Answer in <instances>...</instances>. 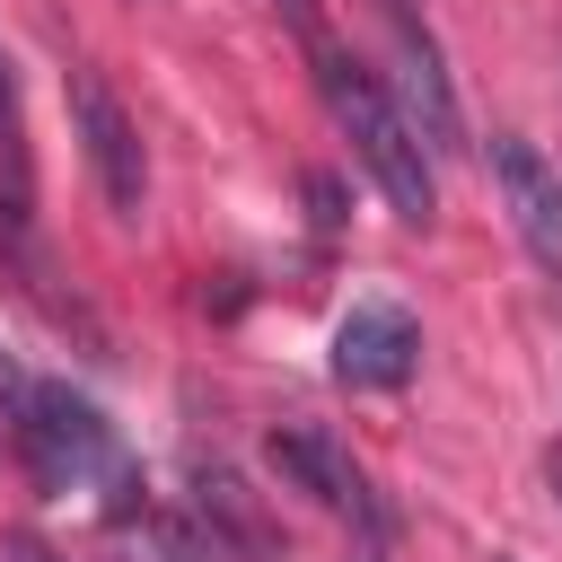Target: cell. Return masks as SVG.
<instances>
[{
  "label": "cell",
  "mask_w": 562,
  "mask_h": 562,
  "mask_svg": "<svg viewBox=\"0 0 562 562\" xmlns=\"http://www.w3.org/2000/svg\"><path fill=\"white\" fill-rule=\"evenodd\" d=\"M316 88H325L351 158H360L369 184L386 193V211L413 220V228H430V220H439V184H430V158H422V140H413V123L395 114V97H386L351 53H334V44H316Z\"/></svg>",
  "instance_id": "obj_1"
},
{
  "label": "cell",
  "mask_w": 562,
  "mask_h": 562,
  "mask_svg": "<svg viewBox=\"0 0 562 562\" xmlns=\"http://www.w3.org/2000/svg\"><path fill=\"white\" fill-rule=\"evenodd\" d=\"M70 132H79V149H88V176H97V193H105V211H140L149 202V167H140V132H132V114L114 105V88L97 79V70H70Z\"/></svg>",
  "instance_id": "obj_2"
},
{
  "label": "cell",
  "mask_w": 562,
  "mask_h": 562,
  "mask_svg": "<svg viewBox=\"0 0 562 562\" xmlns=\"http://www.w3.org/2000/svg\"><path fill=\"white\" fill-rule=\"evenodd\" d=\"M18 439H26L35 474L61 483V492H70L79 474H105V465H114V430H105L97 404L70 395V386H35V395L18 404Z\"/></svg>",
  "instance_id": "obj_3"
},
{
  "label": "cell",
  "mask_w": 562,
  "mask_h": 562,
  "mask_svg": "<svg viewBox=\"0 0 562 562\" xmlns=\"http://www.w3.org/2000/svg\"><path fill=\"white\" fill-rule=\"evenodd\" d=\"M263 457H272V474H281L290 492H307L316 509H334V518H360L369 536L386 527V509L369 501V474L351 465V448H342L334 430H316V422H281V430L263 439Z\"/></svg>",
  "instance_id": "obj_4"
},
{
  "label": "cell",
  "mask_w": 562,
  "mask_h": 562,
  "mask_svg": "<svg viewBox=\"0 0 562 562\" xmlns=\"http://www.w3.org/2000/svg\"><path fill=\"white\" fill-rule=\"evenodd\" d=\"M386 26H395V79H404V123H413V140H422V149H465V114H457V88H448V70H439L430 26H422L404 0H386Z\"/></svg>",
  "instance_id": "obj_5"
},
{
  "label": "cell",
  "mask_w": 562,
  "mask_h": 562,
  "mask_svg": "<svg viewBox=\"0 0 562 562\" xmlns=\"http://www.w3.org/2000/svg\"><path fill=\"white\" fill-rule=\"evenodd\" d=\"M492 184H501L509 228L527 237V255L544 272H562V176L544 167V149L518 140V132H492Z\"/></svg>",
  "instance_id": "obj_6"
},
{
  "label": "cell",
  "mask_w": 562,
  "mask_h": 562,
  "mask_svg": "<svg viewBox=\"0 0 562 562\" xmlns=\"http://www.w3.org/2000/svg\"><path fill=\"white\" fill-rule=\"evenodd\" d=\"M413 360H422V334H413V316L386 307V299H360V307L334 325V378H342V386H404Z\"/></svg>",
  "instance_id": "obj_7"
},
{
  "label": "cell",
  "mask_w": 562,
  "mask_h": 562,
  "mask_svg": "<svg viewBox=\"0 0 562 562\" xmlns=\"http://www.w3.org/2000/svg\"><path fill=\"white\" fill-rule=\"evenodd\" d=\"M9 562H61V553H53L44 536H9Z\"/></svg>",
  "instance_id": "obj_8"
},
{
  "label": "cell",
  "mask_w": 562,
  "mask_h": 562,
  "mask_svg": "<svg viewBox=\"0 0 562 562\" xmlns=\"http://www.w3.org/2000/svg\"><path fill=\"white\" fill-rule=\"evenodd\" d=\"M281 9L299 18V35H307V44H325V35H316V0H281Z\"/></svg>",
  "instance_id": "obj_9"
},
{
  "label": "cell",
  "mask_w": 562,
  "mask_h": 562,
  "mask_svg": "<svg viewBox=\"0 0 562 562\" xmlns=\"http://www.w3.org/2000/svg\"><path fill=\"white\" fill-rule=\"evenodd\" d=\"M553 492H562V448H553Z\"/></svg>",
  "instance_id": "obj_10"
},
{
  "label": "cell",
  "mask_w": 562,
  "mask_h": 562,
  "mask_svg": "<svg viewBox=\"0 0 562 562\" xmlns=\"http://www.w3.org/2000/svg\"><path fill=\"white\" fill-rule=\"evenodd\" d=\"M360 562H378V553H360Z\"/></svg>",
  "instance_id": "obj_11"
}]
</instances>
